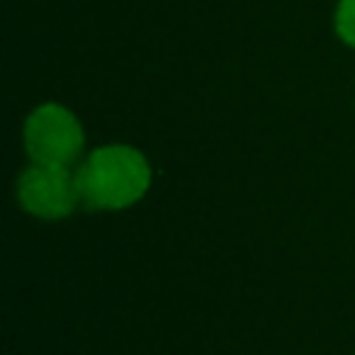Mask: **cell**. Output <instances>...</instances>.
<instances>
[{"label":"cell","mask_w":355,"mask_h":355,"mask_svg":"<svg viewBox=\"0 0 355 355\" xmlns=\"http://www.w3.org/2000/svg\"><path fill=\"white\" fill-rule=\"evenodd\" d=\"M147 158L128 144H105L89 153L75 172L80 202L94 211H119L144 197L150 189Z\"/></svg>","instance_id":"cell-1"},{"label":"cell","mask_w":355,"mask_h":355,"mask_svg":"<svg viewBox=\"0 0 355 355\" xmlns=\"http://www.w3.org/2000/svg\"><path fill=\"white\" fill-rule=\"evenodd\" d=\"M22 141L33 164L69 166L83 153V128L69 108L44 103L25 119Z\"/></svg>","instance_id":"cell-2"},{"label":"cell","mask_w":355,"mask_h":355,"mask_svg":"<svg viewBox=\"0 0 355 355\" xmlns=\"http://www.w3.org/2000/svg\"><path fill=\"white\" fill-rule=\"evenodd\" d=\"M17 200L39 219H64L80 202V191L69 166L33 164L17 180Z\"/></svg>","instance_id":"cell-3"},{"label":"cell","mask_w":355,"mask_h":355,"mask_svg":"<svg viewBox=\"0 0 355 355\" xmlns=\"http://www.w3.org/2000/svg\"><path fill=\"white\" fill-rule=\"evenodd\" d=\"M336 33L344 44L355 47V0H338L336 8Z\"/></svg>","instance_id":"cell-4"}]
</instances>
